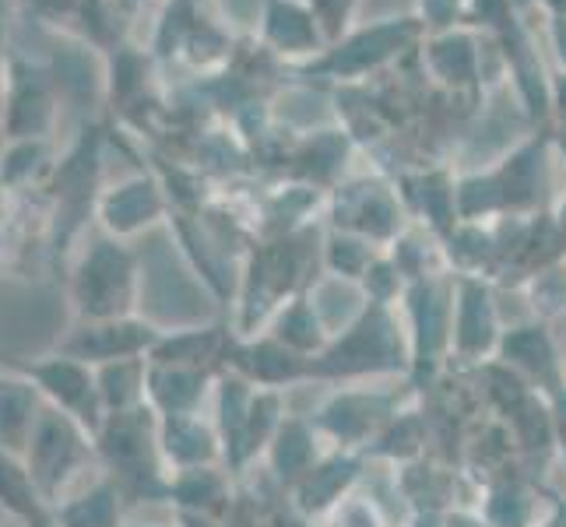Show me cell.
<instances>
[{
	"label": "cell",
	"instance_id": "7",
	"mask_svg": "<svg viewBox=\"0 0 566 527\" xmlns=\"http://www.w3.org/2000/svg\"><path fill=\"white\" fill-rule=\"evenodd\" d=\"M56 166L50 141H4L0 145V193L43 190Z\"/></svg>",
	"mask_w": 566,
	"mask_h": 527
},
{
	"label": "cell",
	"instance_id": "3",
	"mask_svg": "<svg viewBox=\"0 0 566 527\" xmlns=\"http://www.w3.org/2000/svg\"><path fill=\"white\" fill-rule=\"evenodd\" d=\"M61 85L50 64L8 53V103L4 141H50L61 124Z\"/></svg>",
	"mask_w": 566,
	"mask_h": 527
},
{
	"label": "cell",
	"instance_id": "6",
	"mask_svg": "<svg viewBox=\"0 0 566 527\" xmlns=\"http://www.w3.org/2000/svg\"><path fill=\"white\" fill-rule=\"evenodd\" d=\"M43 408L46 401L35 390V383L25 373H18L11 362L0 359V446L11 454H25Z\"/></svg>",
	"mask_w": 566,
	"mask_h": 527
},
{
	"label": "cell",
	"instance_id": "9",
	"mask_svg": "<svg viewBox=\"0 0 566 527\" xmlns=\"http://www.w3.org/2000/svg\"><path fill=\"white\" fill-rule=\"evenodd\" d=\"M0 510L14 520H22L25 527L50 517V506L39 496L25 457L4 451V446H0Z\"/></svg>",
	"mask_w": 566,
	"mask_h": 527
},
{
	"label": "cell",
	"instance_id": "2",
	"mask_svg": "<svg viewBox=\"0 0 566 527\" xmlns=\"http://www.w3.org/2000/svg\"><path fill=\"white\" fill-rule=\"evenodd\" d=\"M92 454H95V440L88 429H82L71 415L56 412L50 404L39 412V422L32 429L22 457L50 510L61 499H67L71 482L82 475V467L92 461Z\"/></svg>",
	"mask_w": 566,
	"mask_h": 527
},
{
	"label": "cell",
	"instance_id": "1",
	"mask_svg": "<svg viewBox=\"0 0 566 527\" xmlns=\"http://www.w3.org/2000/svg\"><path fill=\"white\" fill-rule=\"evenodd\" d=\"M134 296V257L120 240H92L71 267V306L77 320H120Z\"/></svg>",
	"mask_w": 566,
	"mask_h": 527
},
{
	"label": "cell",
	"instance_id": "8",
	"mask_svg": "<svg viewBox=\"0 0 566 527\" xmlns=\"http://www.w3.org/2000/svg\"><path fill=\"white\" fill-rule=\"evenodd\" d=\"M155 208H159V201H155V193H151V187L145 180H127L120 187H113V190L103 193L99 204H95L106 236H113V240L130 236V232H138L142 225H148Z\"/></svg>",
	"mask_w": 566,
	"mask_h": 527
},
{
	"label": "cell",
	"instance_id": "11",
	"mask_svg": "<svg viewBox=\"0 0 566 527\" xmlns=\"http://www.w3.org/2000/svg\"><path fill=\"white\" fill-rule=\"evenodd\" d=\"M32 14L39 18L43 25H67V22H82V11H85V0H29Z\"/></svg>",
	"mask_w": 566,
	"mask_h": 527
},
{
	"label": "cell",
	"instance_id": "4",
	"mask_svg": "<svg viewBox=\"0 0 566 527\" xmlns=\"http://www.w3.org/2000/svg\"><path fill=\"white\" fill-rule=\"evenodd\" d=\"M11 366L35 383V390L43 394V401L50 408L71 415L77 425L88 429L92 440H95V433H99L103 419H106L95 366H88L82 359H71V356H61V351H53V356H43V359H32V362L14 359Z\"/></svg>",
	"mask_w": 566,
	"mask_h": 527
},
{
	"label": "cell",
	"instance_id": "5",
	"mask_svg": "<svg viewBox=\"0 0 566 527\" xmlns=\"http://www.w3.org/2000/svg\"><path fill=\"white\" fill-rule=\"evenodd\" d=\"M148 341H151V330L142 324H130L127 317L85 320V324H77L64 341H56V351L99 369L120 359H134Z\"/></svg>",
	"mask_w": 566,
	"mask_h": 527
},
{
	"label": "cell",
	"instance_id": "10",
	"mask_svg": "<svg viewBox=\"0 0 566 527\" xmlns=\"http://www.w3.org/2000/svg\"><path fill=\"white\" fill-rule=\"evenodd\" d=\"M120 493L113 482H99L92 489L67 496L64 503L53 506V524L56 527H116L120 517Z\"/></svg>",
	"mask_w": 566,
	"mask_h": 527
}]
</instances>
